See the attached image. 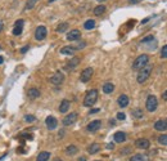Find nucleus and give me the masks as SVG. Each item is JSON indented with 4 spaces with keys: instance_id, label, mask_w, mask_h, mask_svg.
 I'll return each mask as SVG.
<instances>
[{
    "instance_id": "1",
    "label": "nucleus",
    "mask_w": 167,
    "mask_h": 161,
    "mask_svg": "<svg viewBox=\"0 0 167 161\" xmlns=\"http://www.w3.org/2000/svg\"><path fill=\"white\" fill-rule=\"evenodd\" d=\"M96 99H98V90H96V89H91V90H89L86 93V96H85V98H84V106L91 107L92 104L96 102Z\"/></svg>"
},
{
    "instance_id": "2",
    "label": "nucleus",
    "mask_w": 167,
    "mask_h": 161,
    "mask_svg": "<svg viewBox=\"0 0 167 161\" xmlns=\"http://www.w3.org/2000/svg\"><path fill=\"white\" fill-rule=\"evenodd\" d=\"M148 62H149V55L148 54H141L134 61L132 68L134 70H141V68H144L146 65H148Z\"/></svg>"
},
{
    "instance_id": "3",
    "label": "nucleus",
    "mask_w": 167,
    "mask_h": 161,
    "mask_svg": "<svg viewBox=\"0 0 167 161\" xmlns=\"http://www.w3.org/2000/svg\"><path fill=\"white\" fill-rule=\"evenodd\" d=\"M152 66H145L144 68H141L140 72L138 73V77H136V81H138L139 84H144L146 80L149 79V76H150L152 73Z\"/></svg>"
},
{
    "instance_id": "4",
    "label": "nucleus",
    "mask_w": 167,
    "mask_h": 161,
    "mask_svg": "<svg viewBox=\"0 0 167 161\" xmlns=\"http://www.w3.org/2000/svg\"><path fill=\"white\" fill-rule=\"evenodd\" d=\"M145 107H146V110H148L149 112L156 111L157 107H158V101H157L156 97L154 96H148L146 102H145Z\"/></svg>"
},
{
    "instance_id": "5",
    "label": "nucleus",
    "mask_w": 167,
    "mask_h": 161,
    "mask_svg": "<svg viewBox=\"0 0 167 161\" xmlns=\"http://www.w3.org/2000/svg\"><path fill=\"white\" fill-rule=\"evenodd\" d=\"M46 35H48V30H46L45 26L36 27V30H35V39L36 40L41 41V40H44L46 37Z\"/></svg>"
},
{
    "instance_id": "6",
    "label": "nucleus",
    "mask_w": 167,
    "mask_h": 161,
    "mask_svg": "<svg viewBox=\"0 0 167 161\" xmlns=\"http://www.w3.org/2000/svg\"><path fill=\"white\" fill-rule=\"evenodd\" d=\"M77 117H79V115H77V112H71V114H68L66 117L63 119V125L64 126H69V125L75 124L77 120Z\"/></svg>"
},
{
    "instance_id": "7",
    "label": "nucleus",
    "mask_w": 167,
    "mask_h": 161,
    "mask_svg": "<svg viewBox=\"0 0 167 161\" xmlns=\"http://www.w3.org/2000/svg\"><path fill=\"white\" fill-rule=\"evenodd\" d=\"M63 81H64V75L61 71H57V72L50 77V83L53 84V85H61Z\"/></svg>"
},
{
    "instance_id": "8",
    "label": "nucleus",
    "mask_w": 167,
    "mask_h": 161,
    "mask_svg": "<svg viewBox=\"0 0 167 161\" xmlns=\"http://www.w3.org/2000/svg\"><path fill=\"white\" fill-rule=\"evenodd\" d=\"M92 73H94V70H92L91 67L85 68V70L81 72V76H80V80H81V83H87V81L91 79Z\"/></svg>"
},
{
    "instance_id": "9",
    "label": "nucleus",
    "mask_w": 167,
    "mask_h": 161,
    "mask_svg": "<svg viewBox=\"0 0 167 161\" xmlns=\"http://www.w3.org/2000/svg\"><path fill=\"white\" fill-rule=\"evenodd\" d=\"M23 26H25V21H23V19L15 21L14 27H13V35H14V36H19L23 31Z\"/></svg>"
},
{
    "instance_id": "10",
    "label": "nucleus",
    "mask_w": 167,
    "mask_h": 161,
    "mask_svg": "<svg viewBox=\"0 0 167 161\" xmlns=\"http://www.w3.org/2000/svg\"><path fill=\"white\" fill-rule=\"evenodd\" d=\"M135 146L138 148H140V150H148L150 147V142L148 139H145V138H139V139L135 140Z\"/></svg>"
},
{
    "instance_id": "11",
    "label": "nucleus",
    "mask_w": 167,
    "mask_h": 161,
    "mask_svg": "<svg viewBox=\"0 0 167 161\" xmlns=\"http://www.w3.org/2000/svg\"><path fill=\"white\" fill-rule=\"evenodd\" d=\"M45 124H46V128H48L49 130H54L58 126V120L54 116H48L45 119Z\"/></svg>"
},
{
    "instance_id": "12",
    "label": "nucleus",
    "mask_w": 167,
    "mask_h": 161,
    "mask_svg": "<svg viewBox=\"0 0 167 161\" xmlns=\"http://www.w3.org/2000/svg\"><path fill=\"white\" fill-rule=\"evenodd\" d=\"M80 37H81V32L76 29L71 30V31L67 34V40H69V41H76V40H79Z\"/></svg>"
},
{
    "instance_id": "13",
    "label": "nucleus",
    "mask_w": 167,
    "mask_h": 161,
    "mask_svg": "<svg viewBox=\"0 0 167 161\" xmlns=\"http://www.w3.org/2000/svg\"><path fill=\"white\" fill-rule=\"evenodd\" d=\"M100 126H102V121H100V120H94V121H91L87 125V130L94 133V132H98V130L100 129Z\"/></svg>"
},
{
    "instance_id": "14",
    "label": "nucleus",
    "mask_w": 167,
    "mask_h": 161,
    "mask_svg": "<svg viewBox=\"0 0 167 161\" xmlns=\"http://www.w3.org/2000/svg\"><path fill=\"white\" fill-rule=\"evenodd\" d=\"M128 102H130V99H128V97L126 96V94H121V96L118 97V99H117L118 106L122 107V108H125V107L128 106Z\"/></svg>"
},
{
    "instance_id": "15",
    "label": "nucleus",
    "mask_w": 167,
    "mask_h": 161,
    "mask_svg": "<svg viewBox=\"0 0 167 161\" xmlns=\"http://www.w3.org/2000/svg\"><path fill=\"white\" fill-rule=\"evenodd\" d=\"M154 129L158 130V132H164V130H167L166 120H158V121H156V124H154Z\"/></svg>"
},
{
    "instance_id": "16",
    "label": "nucleus",
    "mask_w": 167,
    "mask_h": 161,
    "mask_svg": "<svg viewBox=\"0 0 167 161\" xmlns=\"http://www.w3.org/2000/svg\"><path fill=\"white\" fill-rule=\"evenodd\" d=\"M75 52H76V48H75V47H71V45L63 47V48L61 49V54H64V55H73Z\"/></svg>"
},
{
    "instance_id": "17",
    "label": "nucleus",
    "mask_w": 167,
    "mask_h": 161,
    "mask_svg": "<svg viewBox=\"0 0 167 161\" xmlns=\"http://www.w3.org/2000/svg\"><path fill=\"white\" fill-rule=\"evenodd\" d=\"M69 106H71V102H69L68 99H63V101L61 102V106H59L61 114H66V112L69 110Z\"/></svg>"
},
{
    "instance_id": "18",
    "label": "nucleus",
    "mask_w": 167,
    "mask_h": 161,
    "mask_svg": "<svg viewBox=\"0 0 167 161\" xmlns=\"http://www.w3.org/2000/svg\"><path fill=\"white\" fill-rule=\"evenodd\" d=\"M80 63V58L79 57H73L68 63L66 65V70H73L76 66H79Z\"/></svg>"
},
{
    "instance_id": "19",
    "label": "nucleus",
    "mask_w": 167,
    "mask_h": 161,
    "mask_svg": "<svg viewBox=\"0 0 167 161\" xmlns=\"http://www.w3.org/2000/svg\"><path fill=\"white\" fill-rule=\"evenodd\" d=\"M27 97H28L30 99H36V98H39V97H40V90H39V89H36V88L28 89Z\"/></svg>"
},
{
    "instance_id": "20",
    "label": "nucleus",
    "mask_w": 167,
    "mask_h": 161,
    "mask_svg": "<svg viewBox=\"0 0 167 161\" xmlns=\"http://www.w3.org/2000/svg\"><path fill=\"white\" fill-rule=\"evenodd\" d=\"M113 138H114V142H117V143H123V142L126 140V134H125L123 132H117V133H114Z\"/></svg>"
},
{
    "instance_id": "21",
    "label": "nucleus",
    "mask_w": 167,
    "mask_h": 161,
    "mask_svg": "<svg viewBox=\"0 0 167 161\" xmlns=\"http://www.w3.org/2000/svg\"><path fill=\"white\" fill-rule=\"evenodd\" d=\"M149 157L146 155H143V153H138V155H134L130 157V161H148Z\"/></svg>"
},
{
    "instance_id": "22",
    "label": "nucleus",
    "mask_w": 167,
    "mask_h": 161,
    "mask_svg": "<svg viewBox=\"0 0 167 161\" xmlns=\"http://www.w3.org/2000/svg\"><path fill=\"white\" fill-rule=\"evenodd\" d=\"M105 11H107V8H105V5H103V4H100V5L95 7L94 11H92V13L95 14V16H102V14L105 13Z\"/></svg>"
},
{
    "instance_id": "23",
    "label": "nucleus",
    "mask_w": 167,
    "mask_h": 161,
    "mask_svg": "<svg viewBox=\"0 0 167 161\" xmlns=\"http://www.w3.org/2000/svg\"><path fill=\"white\" fill-rule=\"evenodd\" d=\"M77 152H79V148H77L75 144H69L68 147L66 148V153L68 156H73V155H76Z\"/></svg>"
},
{
    "instance_id": "24",
    "label": "nucleus",
    "mask_w": 167,
    "mask_h": 161,
    "mask_svg": "<svg viewBox=\"0 0 167 161\" xmlns=\"http://www.w3.org/2000/svg\"><path fill=\"white\" fill-rule=\"evenodd\" d=\"M49 158H50V153L46 152V151H43V152H40L37 155V158H36V161H48Z\"/></svg>"
},
{
    "instance_id": "25",
    "label": "nucleus",
    "mask_w": 167,
    "mask_h": 161,
    "mask_svg": "<svg viewBox=\"0 0 167 161\" xmlns=\"http://www.w3.org/2000/svg\"><path fill=\"white\" fill-rule=\"evenodd\" d=\"M113 90H114V85H113L112 83H105L104 85H103V92H104L105 94H110Z\"/></svg>"
},
{
    "instance_id": "26",
    "label": "nucleus",
    "mask_w": 167,
    "mask_h": 161,
    "mask_svg": "<svg viewBox=\"0 0 167 161\" xmlns=\"http://www.w3.org/2000/svg\"><path fill=\"white\" fill-rule=\"evenodd\" d=\"M99 151H100V146L98 144V143H92V144L87 148V152H89L90 155H94V153L99 152Z\"/></svg>"
},
{
    "instance_id": "27",
    "label": "nucleus",
    "mask_w": 167,
    "mask_h": 161,
    "mask_svg": "<svg viewBox=\"0 0 167 161\" xmlns=\"http://www.w3.org/2000/svg\"><path fill=\"white\" fill-rule=\"evenodd\" d=\"M69 25L67 23V22H62L61 25H58V27H57V32H59V34H62V32H66L67 30H68Z\"/></svg>"
},
{
    "instance_id": "28",
    "label": "nucleus",
    "mask_w": 167,
    "mask_h": 161,
    "mask_svg": "<svg viewBox=\"0 0 167 161\" xmlns=\"http://www.w3.org/2000/svg\"><path fill=\"white\" fill-rule=\"evenodd\" d=\"M37 1L39 0H27V3H26V5H25V11H30V9H32L33 7L36 5Z\"/></svg>"
},
{
    "instance_id": "29",
    "label": "nucleus",
    "mask_w": 167,
    "mask_h": 161,
    "mask_svg": "<svg viewBox=\"0 0 167 161\" xmlns=\"http://www.w3.org/2000/svg\"><path fill=\"white\" fill-rule=\"evenodd\" d=\"M84 27L86 30H92L95 27V21L94 19H87V21L84 23Z\"/></svg>"
},
{
    "instance_id": "30",
    "label": "nucleus",
    "mask_w": 167,
    "mask_h": 161,
    "mask_svg": "<svg viewBox=\"0 0 167 161\" xmlns=\"http://www.w3.org/2000/svg\"><path fill=\"white\" fill-rule=\"evenodd\" d=\"M132 116L135 117V119H141L143 117V110H140V108H135V110H132Z\"/></svg>"
},
{
    "instance_id": "31",
    "label": "nucleus",
    "mask_w": 167,
    "mask_h": 161,
    "mask_svg": "<svg viewBox=\"0 0 167 161\" xmlns=\"http://www.w3.org/2000/svg\"><path fill=\"white\" fill-rule=\"evenodd\" d=\"M158 143L162 146H167V134H162L158 137Z\"/></svg>"
},
{
    "instance_id": "32",
    "label": "nucleus",
    "mask_w": 167,
    "mask_h": 161,
    "mask_svg": "<svg viewBox=\"0 0 167 161\" xmlns=\"http://www.w3.org/2000/svg\"><path fill=\"white\" fill-rule=\"evenodd\" d=\"M161 57L162 58H167V45H163L161 49Z\"/></svg>"
},
{
    "instance_id": "33",
    "label": "nucleus",
    "mask_w": 167,
    "mask_h": 161,
    "mask_svg": "<svg viewBox=\"0 0 167 161\" xmlns=\"http://www.w3.org/2000/svg\"><path fill=\"white\" fill-rule=\"evenodd\" d=\"M153 40H154V36H153V35H148V36L143 37L141 43H149V41H153Z\"/></svg>"
},
{
    "instance_id": "34",
    "label": "nucleus",
    "mask_w": 167,
    "mask_h": 161,
    "mask_svg": "<svg viewBox=\"0 0 167 161\" xmlns=\"http://www.w3.org/2000/svg\"><path fill=\"white\" fill-rule=\"evenodd\" d=\"M25 120H26L27 122H33V121H36V117L32 116V115H26V116H25Z\"/></svg>"
},
{
    "instance_id": "35",
    "label": "nucleus",
    "mask_w": 167,
    "mask_h": 161,
    "mask_svg": "<svg viewBox=\"0 0 167 161\" xmlns=\"http://www.w3.org/2000/svg\"><path fill=\"white\" fill-rule=\"evenodd\" d=\"M85 47H86V43L82 41V43H79V44H77L75 48H76V50H79V49H81V48H85Z\"/></svg>"
},
{
    "instance_id": "36",
    "label": "nucleus",
    "mask_w": 167,
    "mask_h": 161,
    "mask_svg": "<svg viewBox=\"0 0 167 161\" xmlns=\"http://www.w3.org/2000/svg\"><path fill=\"white\" fill-rule=\"evenodd\" d=\"M117 119L118 120H125L126 119V115L123 114V112H118V114H117Z\"/></svg>"
},
{
    "instance_id": "37",
    "label": "nucleus",
    "mask_w": 167,
    "mask_h": 161,
    "mask_svg": "<svg viewBox=\"0 0 167 161\" xmlns=\"http://www.w3.org/2000/svg\"><path fill=\"white\" fill-rule=\"evenodd\" d=\"M28 49H30V45H26V47H23L22 49H21V53H23V54H25V53L27 52Z\"/></svg>"
},
{
    "instance_id": "38",
    "label": "nucleus",
    "mask_w": 167,
    "mask_h": 161,
    "mask_svg": "<svg viewBox=\"0 0 167 161\" xmlns=\"http://www.w3.org/2000/svg\"><path fill=\"white\" fill-rule=\"evenodd\" d=\"M98 112H99V108H92V110H90L89 115H94V114H98Z\"/></svg>"
},
{
    "instance_id": "39",
    "label": "nucleus",
    "mask_w": 167,
    "mask_h": 161,
    "mask_svg": "<svg viewBox=\"0 0 167 161\" xmlns=\"http://www.w3.org/2000/svg\"><path fill=\"white\" fill-rule=\"evenodd\" d=\"M107 148H108V150H113V148H114V144H113V143H108Z\"/></svg>"
},
{
    "instance_id": "40",
    "label": "nucleus",
    "mask_w": 167,
    "mask_h": 161,
    "mask_svg": "<svg viewBox=\"0 0 167 161\" xmlns=\"http://www.w3.org/2000/svg\"><path fill=\"white\" fill-rule=\"evenodd\" d=\"M126 152H131V148H125V150H122L121 151V155H123V153H126Z\"/></svg>"
},
{
    "instance_id": "41",
    "label": "nucleus",
    "mask_w": 167,
    "mask_h": 161,
    "mask_svg": "<svg viewBox=\"0 0 167 161\" xmlns=\"http://www.w3.org/2000/svg\"><path fill=\"white\" fill-rule=\"evenodd\" d=\"M131 4H138V3H140V1H143V0H128Z\"/></svg>"
},
{
    "instance_id": "42",
    "label": "nucleus",
    "mask_w": 167,
    "mask_h": 161,
    "mask_svg": "<svg viewBox=\"0 0 167 161\" xmlns=\"http://www.w3.org/2000/svg\"><path fill=\"white\" fill-rule=\"evenodd\" d=\"M162 99H163V101H167V90L162 94Z\"/></svg>"
},
{
    "instance_id": "43",
    "label": "nucleus",
    "mask_w": 167,
    "mask_h": 161,
    "mask_svg": "<svg viewBox=\"0 0 167 161\" xmlns=\"http://www.w3.org/2000/svg\"><path fill=\"white\" fill-rule=\"evenodd\" d=\"M63 134H64V132H63V130H61V132H59V137H63Z\"/></svg>"
},
{
    "instance_id": "44",
    "label": "nucleus",
    "mask_w": 167,
    "mask_h": 161,
    "mask_svg": "<svg viewBox=\"0 0 167 161\" xmlns=\"http://www.w3.org/2000/svg\"><path fill=\"white\" fill-rule=\"evenodd\" d=\"M148 21H149V18H145V19H143V21H141V23H146Z\"/></svg>"
},
{
    "instance_id": "45",
    "label": "nucleus",
    "mask_w": 167,
    "mask_h": 161,
    "mask_svg": "<svg viewBox=\"0 0 167 161\" xmlns=\"http://www.w3.org/2000/svg\"><path fill=\"white\" fill-rule=\"evenodd\" d=\"M3 62H4V58H3V57H1V55H0V65H1V63H3Z\"/></svg>"
},
{
    "instance_id": "46",
    "label": "nucleus",
    "mask_w": 167,
    "mask_h": 161,
    "mask_svg": "<svg viewBox=\"0 0 167 161\" xmlns=\"http://www.w3.org/2000/svg\"><path fill=\"white\" fill-rule=\"evenodd\" d=\"M1 31H3V23L0 22V32H1Z\"/></svg>"
},
{
    "instance_id": "47",
    "label": "nucleus",
    "mask_w": 167,
    "mask_h": 161,
    "mask_svg": "<svg viewBox=\"0 0 167 161\" xmlns=\"http://www.w3.org/2000/svg\"><path fill=\"white\" fill-rule=\"evenodd\" d=\"M99 3H104V1H107V0H98Z\"/></svg>"
},
{
    "instance_id": "48",
    "label": "nucleus",
    "mask_w": 167,
    "mask_h": 161,
    "mask_svg": "<svg viewBox=\"0 0 167 161\" xmlns=\"http://www.w3.org/2000/svg\"><path fill=\"white\" fill-rule=\"evenodd\" d=\"M53 161H63V160H61V158H55V160H53Z\"/></svg>"
},
{
    "instance_id": "49",
    "label": "nucleus",
    "mask_w": 167,
    "mask_h": 161,
    "mask_svg": "<svg viewBox=\"0 0 167 161\" xmlns=\"http://www.w3.org/2000/svg\"><path fill=\"white\" fill-rule=\"evenodd\" d=\"M53 1H55V0H49V3H53Z\"/></svg>"
},
{
    "instance_id": "50",
    "label": "nucleus",
    "mask_w": 167,
    "mask_h": 161,
    "mask_svg": "<svg viewBox=\"0 0 167 161\" xmlns=\"http://www.w3.org/2000/svg\"><path fill=\"white\" fill-rule=\"evenodd\" d=\"M95 161H100V160H95Z\"/></svg>"
},
{
    "instance_id": "51",
    "label": "nucleus",
    "mask_w": 167,
    "mask_h": 161,
    "mask_svg": "<svg viewBox=\"0 0 167 161\" xmlns=\"http://www.w3.org/2000/svg\"><path fill=\"white\" fill-rule=\"evenodd\" d=\"M0 49H1V47H0Z\"/></svg>"
},
{
    "instance_id": "52",
    "label": "nucleus",
    "mask_w": 167,
    "mask_h": 161,
    "mask_svg": "<svg viewBox=\"0 0 167 161\" xmlns=\"http://www.w3.org/2000/svg\"><path fill=\"white\" fill-rule=\"evenodd\" d=\"M166 122H167V120H166Z\"/></svg>"
}]
</instances>
